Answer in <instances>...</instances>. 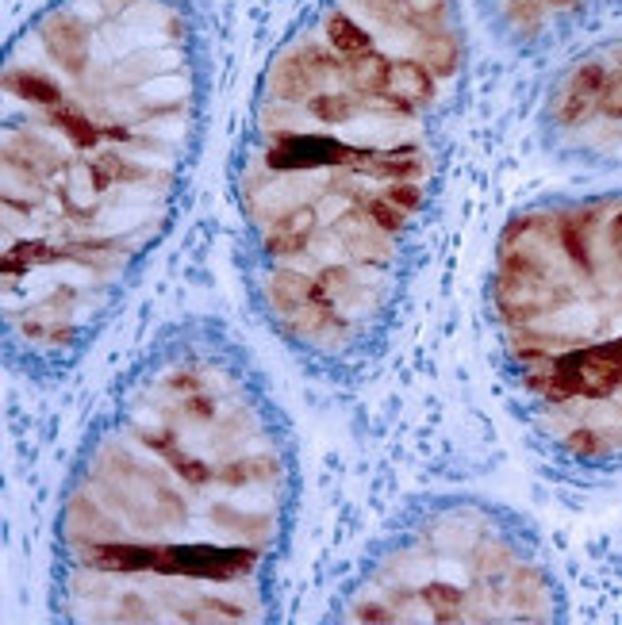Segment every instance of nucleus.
I'll return each mask as SVG.
<instances>
[{
	"instance_id": "1",
	"label": "nucleus",
	"mask_w": 622,
	"mask_h": 625,
	"mask_svg": "<svg viewBox=\"0 0 622 625\" xmlns=\"http://www.w3.org/2000/svg\"><path fill=\"white\" fill-rule=\"evenodd\" d=\"M465 81L457 0H319L250 104L235 203L250 299L324 368L388 330Z\"/></svg>"
},
{
	"instance_id": "2",
	"label": "nucleus",
	"mask_w": 622,
	"mask_h": 625,
	"mask_svg": "<svg viewBox=\"0 0 622 625\" xmlns=\"http://www.w3.org/2000/svg\"><path fill=\"white\" fill-rule=\"evenodd\" d=\"M189 0H55L4 55V345L55 376L159 250L204 131Z\"/></svg>"
},
{
	"instance_id": "5",
	"label": "nucleus",
	"mask_w": 622,
	"mask_h": 625,
	"mask_svg": "<svg viewBox=\"0 0 622 625\" xmlns=\"http://www.w3.org/2000/svg\"><path fill=\"white\" fill-rule=\"evenodd\" d=\"M342 622H561L565 594L538 533L484 499H431L357 571Z\"/></svg>"
},
{
	"instance_id": "4",
	"label": "nucleus",
	"mask_w": 622,
	"mask_h": 625,
	"mask_svg": "<svg viewBox=\"0 0 622 625\" xmlns=\"http://www.w3.org/2000/svg\"><path fill=\"white\" fill-rule=\"evenodd\" d=\"M492 327L545 449L576 469H622V188L545 196L507 223Z\"/></svg>"
},
{
	"instance_id": "3",
	"label": "nucleus",
	"mask_w": 622,
	"mask_h": 625,
	"mask_svg": "<svg viewBox=\"0 0 622 625\" xmlns=\"http://www.w3.org/2000/svg\"><path fill=\"white\" fill-rule=\"evenodd\" d=\"M296 446L254 357L177 322L104 403L55 526V614L101 625L269 622Z\"/></svg>"
}]
</instances>
